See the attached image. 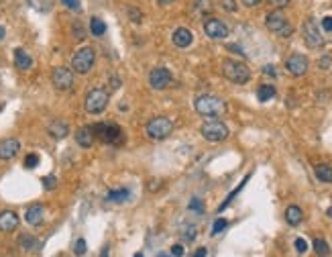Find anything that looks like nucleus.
Returning a JSON list of instances; mask_svg holds the SVG:
<instances>
[{
	"instance_id": "obj_1",
	"label": "nucleus",
	"mask_w": 332,
	"mask_h": 257,
	"mask_svg": "<svg viewBox=\"0 0 332 257\" xmlns=\"http://www.w3.org/2000/svg\"><path fill=\"white\" fill-rule=\"evenodd\" d=\"M194 108H196V113L202 116L216 118V116L226 113V102L218 96H212V94H202V96H198L196 102H194Z\"/></svg>"
},
{
	"instance_id": "obj_2",
	"label": "nucleus",
	"mask_w": 332,
	"mask_h": 257,
	"mask_svg": "<svg viewBox=\"0 0 332 257\" xmlns=\"http://www.w3.org/2000/svg\"><path fill=\"white\" fill-rule=\"evenodd\" d=\"M222 74L226 80H230L232 84H247L249 80H251V70H249V65L245 61H239V59H224L222 61Z\"/></svg>"
},
{
	"instance_id": "obj_3",
	"label": "nucleus",
	"mask_w": 332,
	"mask_h": 257,
	"mask_svg": "<svg viewBox=\"0 0 332 257\" xmlns=\"http://www.w3.org/2000/svg\"><path fill=\"white\" fill-rule=\"evenodd\" d=\"M145 133H147L149 139L163 141V139H167L169 135L173 133V120L167 118V116H155V118H151L149 123H147Z\"/></svg>"
},
{
	"instance_id": "obj_4",
	"label": "nucleus",
	"mask_w": 332,
	"mask_h": 257,
	"mask_svg": "<svg viewBox=\"0 0 332 257\" xmlns=\"http://www.w3.org/2000/svg\"><path fill=\"white\" fill-rule=\"evenodd\" d=\"M96 63V49L94 47H82L74 53L72 57V70L74 74H88Z\"/></svg>"
},
{
	"instance_id": "obj_5",
	"label": "nucleus",
	"mask_w": 332,
	"mask_h": 257,
	"mask_svg": "<svg viewBox=\"0 0 332 257\" xmlns=\"http://www.w3.org/2000/svg\"><path fill=\"white\" fill-rule=\"evenodd\" d=\"M108 92L104 88H92L88 94H86V100H84V108H86V113L90 114H100L106 111V106H108Z\"/></svg>"
},
{
	"instance_id": "obj_6",
	"label": "nucleus",
	"mask_w": 332,
	"mask_h": 257,
	"mask_svg": "<svg viewBox=\"0 0 332 257\" xmlns=\"http://www.w3.org/2000/svg\"><path fill=\"white\" fill-rule=\"evenodd\" d=\"M202 133V137L206 141H210V143H220V141H224L228 137V127L222 123V120H218V118H212V120H206V123L202 125L200 129Z\"/></svg>"
},
{
	"instance_id": "obj_7",
	"label": "nucleus",
	"mask_w": 332,
	"mask_h": 257,
	"mask_svg": "<svg viewBox=\"0 0 332 257\" xmlns=\"http://www.w3.org/2000/svg\"><path fill=\"white\" fill-rule=\"evenodd\" d=\"M265 27H267L271 33L279 35V37H283V39H287L289 35L294 33V27L287 23V19L281 15L279 10H273V12H269V15L265 17Z\"/></svg>"
},
{
	"instance_id": "obj_8",
	"label": "nucleus",
	"mask_w": 332,
	"mask_h": 257,
	"mask_svg": "<svg viewBox=\"0 0 332 257\" xmlns=\"http://www.w3.org/2000/svg\"><path fill=\"white\" fill-rule=\"evenodd\" d=\"M51 84L57 88L59 92H67L72 90L74 84H76V78H74V70L72 67H63V65H57L55 70L51 72Z\"/></svg>"
},
{
	"instance_id": "obj_9",
	"label": "nucleus",
	"mask_w": 332,
	"mask_h": 257,
	"mask_svg": "<svg viewBox=\"0 0 332 257\" xmlns=\"http://www.w3.org/2000/svg\"><path fill=\"white\" fill-rule=\"evenodd\" d=\"M94 137H98L104 143H120L122 141V131L114 123H98L92 127Z\"/></svg>"
},
{
	"instance_id": "obj_10",
	"label": "nucleus",
	"mask_w": 332,
	"mask_h": 257,
	"mask_svg": "<svg viewBox=\"0 0 332 257\" xmlns=\"http://www.w3.org/2000/svg\"><path fill=\"white\" fill-rule=\"evenodd\" d=\"M302 35H304V41L310 49H320L324 45V37L320 33V27L314 19H308L302 27Z\"/></svg>"
},
{
	"instance_id": "obj_11",
	"label": "nucleus",
	"mask_w": 332,
	"mask_h": 257,
	"mask_svg": "<svg viewBox=\"0 0 332 257\" xmlns=\"http://www.w3.org/2000/svg\"><path fill=\"white\" fill-rule=\"evenodd\" d=\"M149 84H151L153 90H165V88H169L173 84V76H171V72L167 70V67L157 65L149 74Z\"/></svg>"
},
{
	"instance_id": "obj_12",
	"label": "nucleus",
	"mask_w": 332,
	"mask_h": 257,
	"mask_svg": "<svg viewBox=\"0 0 332 257\" xmlns=\"http://www.w3.org/2000/svg\"><path fill=\"white\" fill-rule=\"evenodd\" d=\"M204 33L208 35L210 39H216V41H218V39H226L230 35V29L220 19L210 17V19L204 21Z\"/></svg>"
},
{
	"instance_id": "obj_13",
	"label": "nucleus",
	"mask_w": 332,
	"mask_h": 257,
	"mask_svg": "<svg viewBox=\"0 0 332 257\" xmlns=\"http://www.w3.org/2000/svg\"><path fill=\"white\" fill-rule=\"evenodd\" d=\"M308 67H310V61H308L306 56H302V53H294V56H289L285 59V70L292 76H296V78L306 74Z\"/></svg>"
},
{
	"instance_id": "obj_14",
	"label": "nucleus",
	"mask_w": 332,
	"mask_h": 257,
	"mask_svg": "<svg viewBox=\"0 0 332 257\" xmlns=\"http://www.w3.org/2000/svg\"><path fill=\"white\" fill-rule=\"evenodd\" d=\"M21 151V141L15 139V137H6L0 141V159L2 161H10L15 159Z\"/></svg>"
},
{
	"instance_id": "obj_15",
	"label": "nucleus",
	"mask_w": 332,
	"mask_h": 257,
	"mask_svg": "<svg viewBox=\"0 0 332 257\" xmlns=\"http://www.w3.org/2000/svg\"><path fill=\"white\" fill-rule=\"evenodd\" d=\"M19 227V214L15 210H2L0 212V233H12Z\"/></svg>"
},
{
	"instance_id": "obj_16",
	"label": "nucleus",
	"mask_w": 332,
	"mask_h": 257,
	"mask_svg": "<svg viewBox=\"0 0 332 257\" xmlns=\"http://www.w3.org/2000/svg\"><path fill=\"white\" fill-rule=\"evenodd\" d=\"M171 41H173V45H175V47L186 49V47H190V45L194 43V33H192L190 29H186V27H179V29H175V31H173Z\"/></svg>"
},
{
	"instance_id": "obj_17",
	"label": "nucleus",
	"mask_w": 332,
	"mask_h": 257,
	"mask_svg": "<svg viewBox=\"0 0 332 257\" xmlns=\"http://www.w3.org/2000/svg\"><path fill=\"white\" fill-rule=\"evenodd\" d=\"M25 221H27V225H31V227L43 225V221H45V208L41 206V204H31L29 208H27V212H25Z\"/></svg>"
},
{
	"instance_id": "obj_18",
	"label": "nucleus",
	"mask_w": 332,
	"mask_h": 257,
	"mask_svg": "<svg viewBox=\"0 0 332 257\" xmlns=\"http://www.w3.org/2000/svg\"><path fill=\"white\" fill-rule=\"evenodd\" d=\"M47 133H49V137H53V139H65L67 135H70V127H67L65 120L55 118L47 125Z\"/></svg>"
},
{
	"instance_id": "obj_19",
	"label": "nucleus",
	"mask_w": 332,
	"mask_h": 257,
	"mask_svg": "<svg viewBox=\"0 0 332 257\" xmlns=\"http://www.w3.org/2000/svg\"><path fill=\"white\" fill-rule=\"evenodd\" d=\"M94 139H96V137H94L92 127H82L80 131H76V143H78L80 147H84V149L92 147Z\"/></svg>"
},
{
	"instance_id": "obj_20",
	"label": "nucleus",
	"mask_w": 332,
	"mask_h": 257,
	"mask_svg": "<svg viewBox=\"0 0 332 257\" xmlns=\"http://www.w3.org/2000/svg\"><path fill=\"white\" fill-rule=\"evenodd\" d=\"M15 65L19 67V70L27 72V70H31V67H33V57L25 49L19 47V49H15Z\"/></svg>"
},
{
	"instance_id": "obj_21",
	"label": "nucleus",
	"mask_w": 332,
	"mask_h": 257,
	"mask_svg": "<svg viewBox=\"0 0 332 257\" xmlns=\"http://www.w3.org/2000/svg\"><path fill=\"white\" fill-rule=\"evenodd\" d=\"M285 221H287V225L298 227V225L304 221V210H302L300 206H296V204L287 206V208H285Z\"/></svg>"
},
{
	"instance_id": "obj_22",
	"label": "nucleus",
	"mask_w": 332,
	"mask_h": 257,
	"mask_svg": "<svg viewBox=\"0 0 332 257\" xmlns=\"http://www.w3.org/2000/svg\"><path fill=\"white\" fill-rule=\"evenodd\" d=\"M39 245H41L39 239L33 237V235H29V233H23V235L19 237V247H21L23 251H37Z\"/></svg>"
},
{
	"instance_id": "obj_23",
	"label": "nucleus",
	"mask_w": 332,
	"mask_h": 257,
	"mask_svg": "<svg viewBox=\"0 0 332 257\" xmlns=\"http://www.w3.org/2000/svg\"><path fill=\"white\" fill-rule=\"evenodd\" d=\"M314 173H316V178L320 180L322 184H332V168L326 166V164H318L314 168Z\"/></svg>"
},
{
	"instance_id": "obj_24",
	"label": "nucleus",
	"mask_w": 332,
	"mask_h": 257,
	"mask_svg": "<svg viewBox=\"0 0 332 257\" xmlns=\"http://www.w3.org/2000/svg\"><path fill=\"white\" fill-rule=\"evenodd\" d=\"M275 94H277V90H275L273 84H263V86H259V90H257V98H259L261 102H269V100L275 98Z\"/></svg>"
},
{
	"instance_id": "obj_25",
	"label": "nucleus",
	"mask_w": 332,
	"mask_h": 257,
	"mask_svg": "<svg viewBox=\"0 0 332 257\" xmlns=\"http://www.w3.org/2000/svg\"><path fill=\"white\" fill-rule=\"evenodd\" d=\"M129 196H131V192L127 190V188H118V190H110L106 194V200L108 202H124Z\"/></svg>"
},
{
	"instance_id": "obj_26",
	"label": "nucleus",
	"mask_w": 332,
	"mask_h": 257,
	"mask_svg": "<svg viewBox=\"0 0 332 257\" xmlns=\"http://www.w3.org/2000/svg\"><path fill=\"white\" fill-rule=\"evenodd\" d=\"M90 31H92L94 37H102V35L106 33V23H104L102 19H98V17H92V21H90Z\"/></svg>"
},
{
	"instance_id": "obj_27",
	"label": "nucleus",
	"mask_w": 332,
	"mask_h": 257,
	"mask_svg": "<svg viewBox=\"0 0 332 257\" xmlns=\"http://www.w3.org/2000/svg\"><path fill=\"white\" fill-rule=\"evenodd\" d=\"M314 251L320 255V257H326V255L330 253V247H328V243H326L324 239H316V241H314Z\"/></svg>"
},
{
	"instance_id": "obj_28",
	"label": "nucleus",
	"mask_w": 332,
	"mask_h": 257,
	"mask_svg": "<svg viewBox=\"0 0 332 257\" xmlns=\"http://www.w3.org/2000/svg\"><path fill=\"white\" fill-rule=\"evenodd\" d=\"M196 235H198V231H196V227H194V225H186L184 227V231H182L184 241H194V239H196Z\"/></svg>"
},
{
	"instance_id": "obj_29",
	"label": "nucleus",
	"mask_w": 332,
	"mask_h": 257,
	"mask_svg": "<svg viewBox=\"0 0 332 257\" xmlns=\"http://www.w3.org/2000/svg\"><path fill=\"white\" fill-rule=\"evenodd\" d=\"M37 166H39V155L37 153H29L25 157V168L27 170H35Z\"/></svg>"
},
{
	"instance_id": "obj_30",
	"label": "nucleus",
	"mask_w": 332,
	"mask_h": 257,
	"mask_svg": "<svg viewBox=\"0 0 332 257\" xmlns=\"http://www.w3.org/2000/svg\"><path fill=\"white\" fill-rule=\"evenodd\" d=\"M188 208L194 210V212H198V214L204 212V206H202V200H200V198H192V200H190V204H188Z\"/></svg>"
},
{
	"instance_id": "obj_31",
	"label": "nucleus",
	"mask_w": 332,
	"mask_h": 257,
	"mask_svg": "<svg viewBox=\"0 0 332 257\" xmlns=\"http://www.w3.org/2000/svg\"><path fill=\"white\" fill-rule=\"evenodd\" d=\"M88 251V245H86V239H78L76 245H74V253L76 255H84Z\"/></svg>"
},
{
	"instance_id": "obj_32",
	"label": "nucleus",
	"mask_w": 332,
	"mask_h": 257,
	"mask_svg": "<svg viewBox=\"0 0 332 257\" xmlns=\"http://www.w3.org/2000/svg\"><path fill=\"white\" fill-rule=\"evenodd\" d=\"M226 221L224 219H216V223H214V227H212V235H218V233H222L224 228H226Z\"/></svg>"
},
{
	"instance_id": "obj_33",
	"label": "nucleus",
	"mask_w": 332,
	"mask_h": 257,
	"mask_svg": "<svg viewBox=\"0 0 332 257\" xmlns=\"http://www.w3.org/2000/svg\"><path fill=\"white\" fill-rule=\"evenodd\" d=\"M55 186H57L55 175H45V178H43V188H45V190H55Z\"/></svg>"
},
{
	"instance_id": "obj_34",
	"label": "nucleus",
	"mask_w": 332,
	"mask_h": 257,
	"mask_svg": "<svg viewBox=\"0 0 332 257\" xmlns=\"http://www.w3.org/2000/svg\"><path fill=\"white\" fill-rule=\"evenodd\" d=\"M296 251H298L300 255L306 253V251H308V241L302 239V237H298V239H296Z\"/></svg>"
},
{
	"instance_id": "obj_35",
	"label": "nucleus",
	"mask_w": 332,
	"mask_h": 257,
	"mask_svg": "<svg viewBox=\"0 0 332 257\" xmlns=\"http://www.w3.org/2000/svg\"><path fill=\"white\" fill-rule=\"evenodd\" d=\"M74 37L78 39V41H84V39H86V31L82 29V25H80V23L74 25Z\"/></svg>"
},
{
	"instance_id": "obj_36",
	"label": "nucleus",
	"mask_w": 332,
	"mask_h": 257,
	"mask_svg": "<svg viewBox=\"0 0 332 257\" xmlns=\"http://www.w3.org/2000/svg\"><path fill=\"white\" fill-rule=\"evenodd\" d=\"M318 67H320V70H330V67H332V57L330 56L320 57V59H318Z\"/></svg>"
},
{
	"instance_id": "obj_37",
	"label": "nucleus",
	"mask_w": 332,
	"mask_h": 257,
	"mask_svg": "<svg viewBox=\"0 0 332 257\" xmlns=\"http://www.w3.org/2000/svg\"><path fill=\"white\" fill-rule=\"evenodd\" d=\"M129 17H131L133 23H141L143 21V12L137 10V8H129Z\"/></svg>"
},
{
	"instance_id": "obj_38",
	"label": "nucleus",
	"mask_w": 332,
	"mask_h": 257,
	"mask_svg": "<svg viewBox=\"0 0 332 257\" xmlns=\"http://www.w3.org/2000/svg\"><path fill=\"white\" fill-rule=\"evenodd\" d=\"M61 2H63L67 8H72V10H80V8H82L80 0H61Z\"/></svg>"
},
{
	"instance_id": "obj_39",
	"label": "nucleus",
	"mask_w": 332,
	"mask_h": 257,
	"mask_svg": "<svg viewBox=\"0 0 332 257\" xmlns=\"http://www.w3.org/2000/svg\"><path fill=\"white\" fill-rule=\"evenodd\" d=\"M269 4L279 10V8H285V6L289 4V0H269Z\"/></svg>"
},
{
	"instance_id": "obj_40",
	"label": "nucleus",
	"mask_w": 332,
	"mask_h": 257,
	"mask_svg": "<svg viewBox=\"0 0 332 257\" xmlns=\"http://www.w3.org/2000/svg\"><path fill=\"white\" fill-rule=\"evenodd\" d=\"M322 29L326 33H332V17H324L322 19Z\"/></svg>"
},
{
	"instance_id": "obj_41",
	"label": "nucleus",
	"mask_w": 332,
	"mask_h": 257,
	"mask_svg": "<svg viewBox=\"0 0 332 257\" xmlns=\"http://www.w3.org/2000/svg\"><path fill=\"white\" fill-rule=\"evenodd\" d=\"M184 253H186V251H184L182 245H173V247H171V257H184Z\"/></svg>"
},
{
	"instance_id": "obj_42",
	"label": "nucleus",
	"mask_w": 332,
	"mask_h": 257,
	"mask_svg": "<svg viewBox=\"0 0 332 257\" xmlns=\"http://www.w3.org/2000/svg\"><path fill=\"white\" fill-rule=\"evenodd\" d=\"M263 74L275 78V76H277V70H275V65H265V67H263Z\"/></svg>"
},
{
	"instance_id": "obj_43",
	"label": "nucleus",
	"mask_w": 332,
	"mask_h": 257,
	"mask_svg": "<svg viewBox=\"0 0 332 257\" xmlns=\"http://www.w3.org/2000/svg\"><path fill=\"white\" fill-rule=\"evenodd\" d=\"M243 4L249 6V8H253V6H259V4H261V0H243Z\"/></svg>"
},
{
	"instance_id": "obj_44",
	"label": "nucleus",
	"mask_w": 332,
	"mask_h": 257,
	"mask_svg": "<svg viewBox=\"0 0 332 257\" xmlns=\"http://www.w3.org/2000/svg\"><path fill=\"white\" fill-rule=\"evenodd\" d=\"M206 255H208V249H206V247H200L196 253H194L192 257H206Z\"/></svg>"
},
{
	"instance_id": "obj_45",
	"label": "nucleus",
	"mask_w": 332,
	"mask_h": 257,
	"mask_svg": "<svg viewBox=\"0 0 332 257\" xmlns=\"http://www.w3.org/2000/svg\"><path fill=\"white\" fill-rule=\"evenodd\" d=\"M224 8L226 10H234L237 6H234V0H224Z\"/></svg>"
},
{
	"instance_id": "obj_46",
	"label": "nucleus",
	"mask_w": 332,
	"mask_h": 257,
	"mask_svg": "<svg viewBox=\"0 0 332 257\" xmlns=\"http://www.w3.org/2000/svg\"><path fill=\"white\" fill-rule=\"evenodd\" d=\"M228 49H230V51H234V53H241V56H245V51H243L239 45H228Z\"/></svg>"
},
{
	"instance_id": "obj_47",
	"label": "nucleus",
	"mask_w": 332,
	"mask_h": 257,
	"mask_svg": "<svg viewBox=\"0 0 332 257\" xmlns=\"http://www.w3.org/2000/svg\"><path fill=\"white\" fill-rule=\"evenodd\" d=\"M108 255H110V247L106 245V247L102 249V253H100V257H108Z\"/></svg>"
},
{
	"instance_id": "obj_48",
	"label": "nucleus",
	"mask_w": 332,
	"mask_h": 257,
	"mask_svg": "<svg viewBox=\"0 0 332 257\" xmlns=\"http://www.w3.org/2000/svg\"><path fill=\"white\" fill-rule=\"evenodd\" d=\"M157 2H159L161 6H167V4H171V2H173V0H157Z\"/></svg>"
},
{
	"instance_id": "obj_49",
	"label": "nucleus",
	"mask_w": 332,
	"mask_h": 257,
	"mask_svg": "<svg viewBox=\"0 0 332 257\" xmlns=\"http://www.w3.org/2000/svg\"><path fill=\"white\" fill-rule=\"evenodd\" d=\"M4 33H6V31H4V27L0 25V41H2V39H4Z\"/></svg>"
},
{
	"instance_id": "obj_50",
	"label": "nucleus",
	"mask_w": 332,
	"mask_h": 257,
	"mask_svg": "<svg viewBox=\"0 0 332 257\" xmlns=\"http://www.w3.org/2000/svg\"><path fill=\"white\" fill-rule=\"evenodd\" d=\"M326 214H328V216H330V219H332V206H330V208L326 210Z\"/></svg>"
},
{
	"instance_id": "obj_51",
	"label": "nucleus",
	"mask_w": 332,
	"mask_h": 257,
	"mask_svg": "<svg viewBox=\"0 0 332 257\" xmlns=\"http://www.w3.org/2000/svg\"><path fill=\"white\" fill-rule=\"evenodd\" d=\"M159 257H169V255L167 253H159Z\"/></svg>"
},
{
	"instance_id": "obj_52",
	"label": "nucleus",
	"mask_w": 332,
	"mask_h": 257,
	"mask_svg": "<svg viewBox=\"0 0 332 257\" xmlns=\"http://www.w3.org/2000/svg\"><path fill=\"white\" fill-rule=\"evenodd\" d=\"M133 257H143V253H135V255H133Z\"/></svg>"
},
{
	"instance_id": "obj_53",
	"label": "nucleus",
	"mask_w": 332,
	"mask_h": 257,
	"mask_svg": "<svg viewBox=\"0 0 332 257\" xmlns=\"http://www.w3.org/2000/svg\"><path fill=\"white\" fill-rule=\"evenodd\" d=\"M0 111H2V106H0Z\"/></svg>"
}]
</instances>
